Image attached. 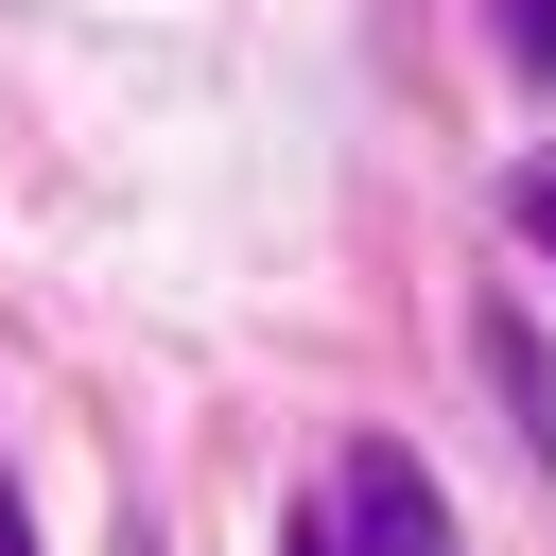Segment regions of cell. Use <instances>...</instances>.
Segmentation results:
<instances>
[{"label": "cell", "instance_id": "6da1fadb", "mask_svg": "<svg viewBox=\"0 0 556 556\" xmlns=\"http://www.w3.org/2000/svg\"><path fill=\"white\" fill-rule=\"evenodd\" d=\"M330 521H348V556H469L452 504H434V469H417L400 434H365V452L330 469Z\"/></svg>", "mask_w": 556, "mask_h": 556}, {"label": "cell", "instance_id": "7a4b0ae2", "mask_svg": "<svg viewBox=\"0 0 556 556\" xmlns=\"http://www.w3.org/2000/svg\"><path fill=\"white\" fill-rule=\"evenodd\" d=\"M486 382H504V400H521V434L556 452V365H539V330H521V313H486Z\"/></svg>", "mask_w": 556, "mask_h": 556}, {"label": "cell", "instance_id": "3957f363", "mask_svg": "<svg viewBox=\"0 0 556 556\" xmlns=\"http://www.w3.org/2000/svg\"><path fill=\"white\" fill-rule=\"evenodd\" d=\"M486 35H504V52L539 70V87H556V0H486Z\"/></svg>", "mask_w": 556, "mask_h": 556}, {"label": "cell", "instance_id": "277c9868", "mask_svg": "<svg viewBox=\"0 0 556 556\" xmlns=\"http://www.w3.org/2000/svg\"><path fill=\"white\" fill-rule=\"evenodd\" d=\"M504 226H521V243L556 261V156H521V174H504Z\"/></svg>", "mask_w": 556, "mask_h": 556}, {"label": "cell", "instance_id": "5b68a950", "mask_svg": "<svg viewBox=\"0 0 556 556\" xmlns=\"http://www.w3.org/2000/svg\"><path fill=\"white\" fill-rule=\"evenodd\" d=\"M278 556H348V521H330V504H313V521H295V539H278Z\"/></svg>", "mask_w": 556, "mask_h": 556}, {"label": "cell", "instance_id": "8992f818", "mask_svg": "<svg viewBox=\"0 0 556 556\" xmlns=\"http://www.w3.org/2000/svg\"><path fill=\"white\" fill-rule=\"evenodd\" d=\"M0 556H35V521H17V486H0Z\"/></svg>", "mask_w": 556, "mask_h": 556}]
</instances>
